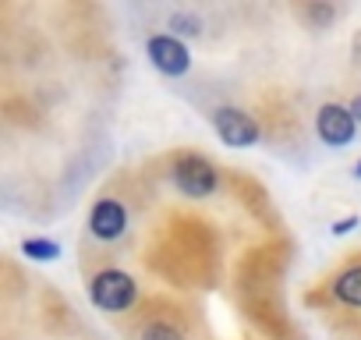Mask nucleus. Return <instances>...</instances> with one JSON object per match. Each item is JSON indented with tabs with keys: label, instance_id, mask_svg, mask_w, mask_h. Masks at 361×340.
Wrapping results in <instances>:
<instances>
[{
	"label": "nucleus",
	"instance_id": "nucleus-13",
	"mask_svg": "<svg viewBox=\"0 0 361 340\" xmlns=\"http://www.w3.org/2000/svg\"><path fill=\"white\" fill-rule=\"evenodd\" d=\"M350 114H354V121H361V96L350 99Z\"/></svg>",
	"mask_w": 361,
	"mask_h": 340
},
{
	"label": "nucleus",
	"instance_id": "nucleus-10",
	"mask_svg": "<svg viewBox=\"0 0 361 340\" xmlns=\"http://www.w3.org/2000/svg\"><path fill=\"white\" fill-rule=\"evenodd\" d=\"M173 32H180V36H199V32H202L199 15H192V11H173V15H170V36H173Z\"/></svg>",
	"mask_w": 361,
	"mask_h": 340
},
{
	"label": "nucleus",
	"instance_id": "nucleus-14",
	"mask_svg": "<svg viewBox=\"0 0 361 340\" xmlns=\"http://www.w3.org/2000/svg\"><path fill=\"white\" fill-rule=\"evenodd\" d=\"M354 178H361V159H357V166H354Z\"/></svg>",
	"mask_w": 361,
	"mask_h": 340
},
{
	"label": "nucleus",
	"instance_id": "nucleus-9",
	"mask_svg": "<svg viewBox=\"0 0 361 340\" xmlns=\"http://www.w3.org/2000/svg\"><path fill=\"white\" fill-rule=\"evenodd\" d=\"M22 252H25L29 259H39V262L61 255V248H57L54 241H47V238H25V241H22Z\"/></svg>",
	"mask_w": 361,
	"mask_h": 340
},
{
	"label": "nucleus",
	"instance_id": "nucleus-1",
	"mask_svg": "<svg viewBox=\"0 0 361 340\" xmlns=\"http://www.w3.org/2000/svg\"><path fill=\"white\" fill-rule=\"evenodd\" d=\"M145 199H149L145 188H138L131 174L114 178L96 195V202H92L89 217H85L82 245H78V266H82V273L117 262V255L138 234V220L145 213Z\"/></svg>",
	"mask_w": 361,
	"mask_h": 340
},
{
	"label": "nucleus",
	"instance_id": "nucleus-4",
	"mask_svg": "<svg viewBox=\"0 0 361 340\" xmlns=\"http://www.w3.org/2000/svg\"><path fill=\"white\" fill-rule=\"evenodd\" d=\"M82 277H85V284H89V301H92L99 312H106L110 319H124V315H131V312L145 301L142 284H138L128 269H121L117 262L99 266V269H89V273H82Z\"/></svg>",
	"mask_w": 361,
	"mask_h": 340
},
{
	"label": "nucleus",
	"instance_id": "nucleus-3",
	"mask_svg": "<svg viewBox=\"0 0 361 340\" xmlns=\"http://www.w3.org/2000/svg\"><path fill=\"white\" fill-rule=\"evenodd\" d=\"M305 305L326 319H340L336 329L350 340H361V248L347 252L308 294Z\"/></svg>",
	"mask_w": 361,
	"mask_h": 340
},
{
	"label": "nucleus",
	"instance_id": "nucleus-11",
	"mask_svg": "<svg viewBox=\"0 0 361 340\" xmlns=\"http://www.w3.org/2000/svg\"><path fill=\"white\" fill-rule=\"evenodd\" d=\"M298 15L308 18L315 29H326V25L336 18V8H329V4H312V8H298Z\"/></svg>",
	"mask_w": 361,
	"mask_h": 340
},
{
	"label": "nucleus",
	"instance_id": "nucleus-5",
	"mask_svg": "<svg viewBox=\"0 0 361 340\" xmlns=\"http://www.w3.org/2000/svg\"><path fill=\"white\" fill-rule=\"evenodd\" d=\"M166 178L188 199H209L213 192H220V166L206 152H195V149L170 152L166 156Z\"/></svg>",
	"mask_w": 361,
	"mask_h": 340
},
{
	"label": "nucleus",
	"instance_id": "nucleus-7",
	"mask_svg": "<svg viewBox=\"0 0 361 340\" xmlns=\"http://www.w3.org/2000/svg\"><path fill=\"white\" fill-rule=\"evenodd\" d=\"M145 54H149L152 68H156L159 75H166V78H180V75H188V68H192V54H188V47L180 43L177 36H170V32L149 36Z\"/></svg>",
	"mask_w": 361,
	"mask_h": 340
},
{
	"label": "nucleus",
	"instance_id": "nucleus-8",
	"mask_svg": "<svg viewBox=\"0 0 361 340\" xmlns=\"http://www.w3.org/2000/svg\"><path fill=\"white\" fill-rule=\"evenodd\" d=\"M354 131H357V121L350 114V107L343 103H322L319 114H315V135L319 142L340 149V145H350L354 142Z\"/></svg>",
	"mask_w": 361,
	"mask_h": 340
},
{
	"label": "nucleus",
	"instance_id": "nucleus-2",
	"mask_svg": "<svg viewBox=\"0 0 361 340\" xmlns=\"http://www.w3.org/2000/svg\"><path fill=\"white\" fill-rule=\"evenodd\" d=\"M124 340H199L202 312L173 294H145V301L117 319Z\"/></svg>",
	"mask_w": 361,
	"mask_h": 340
},
{
	"label": "nucleus",
	"instance_id": "nucleus-12",
	"mask_svg": "<svg viewBox=\"0 0 361 340\" xmlns=\"http://www.w3.org/2000/svg\"><path fill=\"white\" fill-rule=\"evenodd\" d=\"M354 224H357V217H347V220H336V224H333V234H347V231H350Z\"/></svg>",
	"mask_w": 361,
	"mask_h": 340
},
{
	"label": "nucleus",
	"instance_id": "nucleus-6",
	"mask_svg": "<svg viewBox=\"0 0 361 340\" xmlns=\"http://www.w3.org/2000/svg\"><path fill=\"white\" fill-rule=\"evenodd\" d=\"M213 128H216V135H220L227 145H234V149L255 145V142L262 138L259 121H255L248 110H241V107H216V110H213Z\"/></svg>",
	"mask_w": 361,
	"mask_h": 340
}]
</instances>
